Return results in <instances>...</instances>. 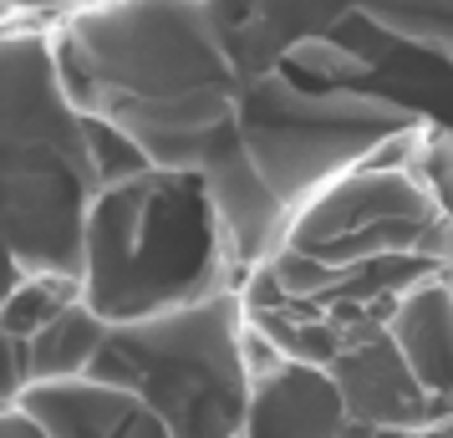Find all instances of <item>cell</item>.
Returning <instances> with one entry per match:
<instances>
[{
  "label": "cell",
  "instance_id": "7a4b0ae2",
  "mask_svg": "<svg viewBox=\"0 0 453 438\" xmlns=\"http://www.w3.org/2000/svg\"><path fill=\"white\" fill-rule=\"evenodd\" d=\"M245 327L351 418L453 428V133L423 127L331 184L240 286Z\"/></svg>",
  "mask_w": 453,
  "mask_h": 438
},
{
  "label": "cell",
  "instance_id": "6da1fadb",
  "mask_svg": "<svg viewBox=\"0 0 453 438\" xmlns=\"http://www.w3.org/2000/svg\"><path fill=\"white\" fill-rule=\"evenodd\" d=\"M51 57L82 112L204 184L240 286L331 184L453 133V5H107Z\"/></svg>",
  "mask_w": 453,
  "mask_h": 438
},
{
  "label": "cell",
  "instance_id": "3957f363",
  "mask_svg": "<svg viewBox=\"0 0 453 438\" xmlns=\"http://www.w3.org/2000/svg\"><path fill=\"white\" fill-rule=\"evenodd\" d=\"M26 388H31V373H26V342L0 332V403H21Z\"/></svg>",
  "mask_w": 453,
  "mask_h": 438
}]
</instances>
